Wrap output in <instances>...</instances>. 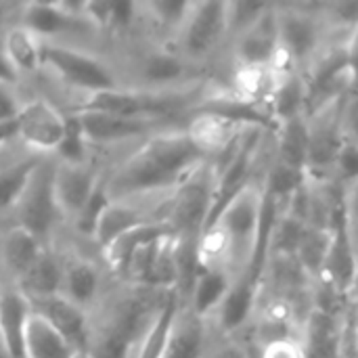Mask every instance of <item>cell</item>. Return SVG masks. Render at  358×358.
I'll return each instance as SVG.
<instances>
[{"mask_svg":"<svg viewBox=\"0 0 358 358\" xmlns=\"http://www.w3.org/2000/svg\"><path fill=\"white\" fill-rule=\"evenodd\" d=\"M262 176L245 182L212 216L197 239L195 258L203 273L237 283L256 275L266 229V191Z\"/></svg>","mask_w":358,"mask_h":358,"instance_id":"cell-1","label":"cell"},{"mask_svg":"<svg viewBox=\"0 0 358 358\" xmlns=\"http://www.w3.org/2000/svg\"><path fill=\"white\" fill-rule=\"evenodd\" d=\"M206 159L182 126L159 130L109 157L103 174L107 199L174 191Z\"/></svg>","mask_w":358,"mask_h":358,"instance_id":"cell-2","label":"cell"},{"mask_svg":"<svg viewBox=\"0 0 358 358\" xmlns=\"http://www.w3.org/2000/svg\"><path fill=\"white\" fill-rule=\"evenodd\" d=\"M229 8L224 0H193L168 46L193 69L212 76L229 46Z\"/></svg>","mask_w":358,"mask_h":358,"instance_id":"cell-3","label":"cell"},{"mask_svg":"<svg viewBox=\"0 0 358 358\" xmlns=\"http://www.w3.org/2000/svg\"><path fill=\"white\" fill-rule=\"evenodd\" d=\"M275 15L281 61L300 76L308 73L338 36H350L327 27L321 2H279L275 4Z\"/></svg>","mask_w":358,"mask_h":358,"instance_id":"cell-4","label":"cell"},{"mask_svg":"<svg viewBox=\"0 0 358 358\" xmlns=\"http://www.w3.org/2000/svg\"><path fill=\"white\" fill-rule=\"evenodd\" d=\"M216 210V172L210 162L199 164L170 195L162 224L170 237L199 239Z\"/></svg>","mask_w":358,"mask_h":358,"instance_id":"cell-5","label":"cell"},{"mask_svg":"<svg viewBox=\"0 0 358 358\" xmlns=\"http://www.w3.org/2000/svg\"><path fill=\"white\" fill-rule=\"evenodd\" d=\"M52 157H40L29 168L23 187L4 216L8 224L25 229L44 245L65 229L52 197Z\"/></svg>","mask_w":358,"mask_h":358,"instance_id":"cell-6","label":"cell"},{"mask_svg":"<svg viewBox=\"0 0 358 358\" xmlns=\"http://www.w3.org/2000/svg\"><path fill=\"white\" fill-rule=\"evenodd\" d=\"M52 197L63 227L71 233L82 224L94 195L101 189L109 155L94 153L86 162L52 159Z\"/></svg>","mask_w":358,"mask_h":358,"instance_id":"cell-7","label":"cell"},{"mask_svg":"<svg viewBox=\"0 0 358 358\" xmlns=\"http://www.w3.org/2000/svg\"><path fill=\"white\" fill-rule=\"evenodd\" d=\"M254 128H268V126L214 105L197 107L187 115L182 124V130L191 141V145L210 164H220L239 145V141Z\"/></svg>","mask_w":358,"mask_h":358,"instance_id":"cell-8","label":"cell"},{"mask_svg":"<svg viewBox=\"0 0 358 358\" xmlns=\"http://www.w3.org/2000/svg\"><path fill=\"white\" fill-rule=\"evenodd\" d=\"M170 195L172 191L107 199V203L101 208L99 216L92 222L88 241L99 252L122 233H128L147 224H162L164 210H166Z\"/></svg>","mask_w":358,"mask_h":358,"instance_id":"cell-9","label":"cell"},{"mask_svg":"<svg viewBox=\"0 0 358 358\" xmlns=\"http://www.w3.org/2000/svg\"><path fill=\"white\" fill-rule=\"evenodd\" d=\"M67 134V113L48 96L29 92L15 120V141L36 157H55Z\"/></svg>","mask_w":358,"mask_h":358,"instance_id":"cell-10","label":"cell"},{"mask_svg":"<svg viewBox=\"0 0 358 358\" xmlns=\"http://www.w3.org/2000/svg\"><path fill=\"white\" fill-rule=\"evenodd\" d=\"M281 61L279 55V34H277V15L275 4L245 29L235 34L229 40L224 63L231 67H258Z\"/></svg>","mask_w":358,"mask_h":358,"instance_id":"cell-11","label":"cell"},{"mask_svg":"<svg viewBox=\"0 0 358 358\" xmlns=\"http://www.w3.org/2000/svg\"><path fill=\"white\" fill-rule=\"evenodd\" d=\"M0 57L10 78L29 90L42 76L44 42L34 31L13 21L0 31Z\"/></svg>","mask_w":358,"mask_h":358,"instance_id":"cell-12","label":"cell"},{"mask_svg":"<svg viewBox=\"0 0 358 358\" xmlns=\"http://www.w3.org/2000/svg\"><path fill=\"white\" fill-rule=\"evenodd\" d=\"M206 334L208 321L191 306L174 302L153 358H201Z\"/></svg>","mask_w":358,"mask_h":358,"instance_id":"cell-13","label":"cell"},{"mask_svg":"<svg viewBox=\"0 0 358 358\" xmlns=\"http://www.w3.org/2000/svg\"><path fill=\"white\" fill-rule=\"evenodd\" d=\"M29 310L46 321L73 352H86L90 340V313L71 304L59 294L27 300Z\"/></svg>","mask_w":358,"mask_h":358,"instance_id":"cell-14","label":"cell"},{"mask_svg":"<svg viewBox=\"0 0 358 358\" xmlns=\"http://www.w3.org/2000/svg\"><path fill=\"white\" fill-rule=\"evenodd\" d=\"M46 245L21 227H0V285L15 287Z\"/></svg>","mask_w":358,"mask_h":358,"instance_id":"cell-15","label":"cell"},{"mask_svg":"<svg viewBox=\"0 0 358 358\" xmlns=\"http://www.w3.org/2000/svg\"><path fill=\"white\" fill-rule=\"evenodd\" d=\"M29 315L27 300L10 285L0 287V329L10 358H23V327Z\"/></svg>","mask_w":358,"mask_h":358,"instance_id":"cell-16","label":"cell"},{"mask_svg":"<svg viewBox=\"0 0 358 358\" xmlns=\"http://www.w3.org/2000/svg\"><path fill=\"white\" fill-rule=\"evenodd\" d=\"M59 277H61L59 254L52 245H46L36 258V262L29 266V271L17 281L15 289L25 300L50 296V294H57L59 289Z\"/></svg>","mask_w":358,"mask_h":358,"instance_id":"cell-17","label":"cell"},{"mask_svg":"<svg viewBox=\"0 0 358 358\" xmlns=\"http://www.w3.org/2000/svg\"><path fill=\"white\" fill-rule=\"evenodd\" d=\"M306 358H340V317L310 310L302 327Z\"/></svg>","mask_w":358,"mask_h":358,"instance_id":"cell-18","label":"cell"},{"mask_svg":"<svg viewBox=\"0 0 358 358\" xmlns=\"http://www.w3.org/2000/svg\"><path fill=\"white\" fill-rule=\"evenodd\" d=\"M71 355L69 344L29 310L23 327V358H71Z\"/></svg>","mask_w":358,"mask_h":358,"instance_id":"cell-19","label":"cell"},{"mask_svg":"<svg viewBox=\"0 0 358 358\" xmlns=\"http://www.w3.org/2000/svg\"><path fill=\"white\" fill-rule=\"evenodd\" d=\"M329 237L331 231H323V229H310L306 227L296 250H294V258L300 264V268L315 281L321 277L323 264H325V256L329 250Z\"/></svg>","mask_w":358,"mask_h":358,"instance_id":"cell-20","label":"cell"},{"mask_svg":"<svg viewBox=\"0 0 358 358\" xmlns=\"http://www.w3.org/2000/svg\"><path fill=\"white\" fill-rule=\"evenodd\" d=\"M208 321V334L201 358H254L245 340L237 334L220 329L216 323Z\"/></svg>","mask_w":358,"mask_h":358,"instance_id":"cell-21","label":"cell"},{"mask_svg":"<svg viewBox=\"0 0 358 358\" xmlns=\"http://www.w3.org/2000/svg\"><path fill=\"white\" fill-rule=\"evenodd\" d=\"M27 96H29L27 88H23L15 80L0 78V126L15 124Z\"/></svg>","mask_w":358,"mask_h":358,"instance_id":"cell-22","label":"cell"},{"mask_svg":"<svg viewBox=\"0 0 358 358\" xmlns=\"http://www.w3.org/2000/svg\"><path fill=\"white\" fill-rule=\"evenodd\" d=\"M254 358H306L302 338H279L271 340L252 350Z\"/></svg>","mask_w":358,"mask_h":358,"instance_id":"cell-23","label":"cell"},{"mask_svg":"<svg viewBox=\"0 0 358 358\" xmlns=\"http://www.w3.org/2000/svg\"><path fill=\"white\" fill-rule=\"evenodd\" d=\"M10 143H15V124L0 126V149L8 147Z\"/></svg>","mask_w":358,"mask_h":358,"instance_id":"cell-24","label":"cell"},{"mask_svg":"<svg viewBox=\"0 0 358 358\" xmlns=\"http://www.w3.org/2000/svg\"><path fill=\"white\" fill-rule=\"evenodd\" d=\"M0 358H10L8 350H6V344H4V338H2V329H0Z\"/></svg>","mask_w":358,"mask_h":358,"instance_id":"cell-25","label":"cell"},{"mask_svg":"<svg viewBox=\"0 0 358 358\" xmlns=\"http://www.w3.org/2000/svg\"><path fill=\"white\" fill-rule=\"evenodd\" d=\"M71 358H92V357H90L88 352H73V355H71Z\"/></svg>","mask_w":358,"mask_h":358,"instance_id":"cell-26","label":"cell"},{"mask_svg":"<svg viewBox=\"0 0 358 358\" xmlns=\"http://www.w3.org/2000/svg\"><path fill=\"white\" fill-rule=\"evenodd\" d=\"M0 287H2V285H0Z\"/></svg>","mask_w":358,"mask_h":358,"instance_id":"cell-27","label":"cell"}]
</instances>
